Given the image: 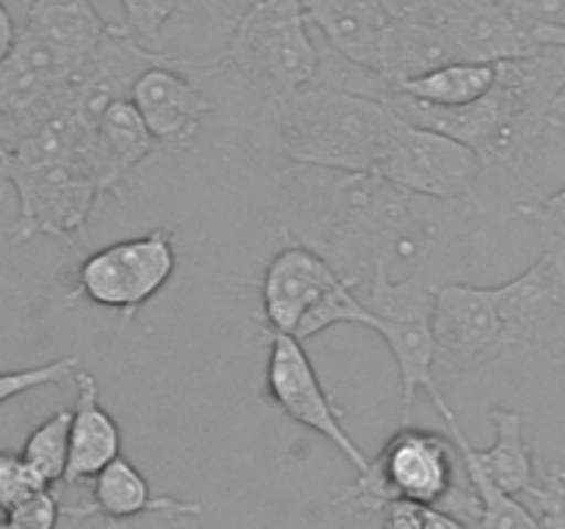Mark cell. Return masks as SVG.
<instances>
[{"instance_id":"obj_1","label":"cell","mask_w":565,"mask_h":529,"mask_svg":"<svg viewBox=\"0 0 565 529\" xmlns=\"http://www.w3.org/2000/svg\"><path fill=\"white\" fill-rule=\"evenodd\" d=\"M563 86L565 47H544L530 58L500 61L489 91L458 108H436L392 91L379 97L412 125L461 141L483 165H500L516 163L544 136L550 105Z\"/></svg>"},{"instance_id":"obj_2","label":"cell","mask_w":565,"mask_h":529,"mask_svg":"<svg viewBox=\"0 0 565 529\" xmlns=\"http://www.w3.org/2000/svg\"><path fill=\"white\" fill-rule=\"evenodd\" d=\"M110 22L92 0H31L0 64V154L70 102V80L92 58Z\"/></svg>"},{"instance_id":"obj_3","label":"cell","mask_w":565,"mask_h":529,"mask_svg":"<svg viewBox=\"0 0 565 529\" xmlns=\"http://www.w3.org/2000/svg\"><path fill=\"white\" fill-rule=\"evenodd\" d=\"M281 152L298 165L337 174H375L397 114L381 97L309 83L268 102Z\"/></svg>"},{"instance_id":"obj_4","label":"cell","mask_w":565,"mask_h":529,"mask_svg":"<svg viewBox=\"0 0 565 529\" xmlns=\"http://www.w3.org/2000/svg\"><path fill=\"white\" fill-rule=\"evenodd\" d=\"M326 193V259L340 270V262L353 268H373L375 259L390 262L401 246H430L428 231L417 226L412 193L375 174H337Z\"/></svg>"},{"instance_id":"obj_5","label":"cell","mask_w":565,"mask_h":529,"mask_svg":"<svg viewBox=\"0 0 565 529\" xmlns=\"http://www.w3.org/2000/svg\"><path fill=\"white\" fill-rule=\"evenodd\" d=\"M359 279L342 276L323 253L303 240H292L268 262L259 284L268 331L307 342L334 325L367 323Z\"/></svg>"},{"instance_id":"obj_6","label":"cell","mask_w":565,"mask_h":529,"mask_svg":"<svg viewBox=\"0 0 565 529\" xmlns=\"http://www.w3.org/2000/svg\"><path fill=\"white\" fill-rule=\"evenodd\" d=\"M367 323L390 347L403 386V424L412 422L417 391L425 389L434 406L447 408L436 380V347L430 334L434 287L428 284V257L414 262L403 279H392L390 262L375 259L370 268L367 295H362Z\"/></svg>"},{"instance_id":"obj_7","label":"cell","mask_w":565,"mask_h":529,"mask_svg":"<svg viewBox=\"0 0 565 529\" xmlns=\"http://www.w3.org/2000/svg\"><path fill=\"white\" fill-rule=\"evenodd\" d=\"M265 102L290 97L320 75V53L309 36L301 0H254L237 20L235 36L221 58Z\"/></svg>"},{"instance_id":"obj_8","label":"cell","mask_w":565,"mask_h":529,"mask_svg":"<svg viewBox=\"0 0 565 529\" xmlns=\"http://www.w3.org/2000/svg\"><path fill=\"white\" fill-rule=\"evenodd\" d=\"M0 185H11L17 193V218L9 229L14 246L36 235L77 246L86 240L88 215L103 196L92 165V147L75 158L0 163Z\"/></svg>"},{"instance_id":"obj_9","label":"cell","mask_w":565,"mask_h":529,"mask_svg":"<svg viewBox=\"0 0 565 529\" xmlns=\"http://www.w3.org/2000/svg\"><path fill=\"white\" fill-rule=\"evenodd\" d=\"M456 463L452 439L408 422L386 441L381 455L370 461V472L337 505L359 512H381L390 501L441 507L456 494Z\"/></svg>"},{"instance_id":"obj_10","label":"cell","mask_w":565,"mask_h":529,"mask_svg":"<svg viewBox=\"0 0 565 529\" xmlns=\"http://www.w3.org/2000/svg\"><path fill=\"white\" fill-rule=\"evenodd\" d=\"M174 235L163 226L130 240L110 242L86 253L77 264L70 301L86 298L94 306L116 309L132 320L174 276Z\"/></svg>"},{"instance_id":"obj_11","label":"cell","mask_w":565,"mask_h":529,"mask_svg":"<svg viewBox=\"0 0 565 529\" xmlns=\"http://www.w3.org/2000/svg\"><path fill=\"white\" fill-rule=\"evenodd\" d=\"M480 171L483 160L461 141L397 116L375 176L412 196L452 202L472 191Z\"/></svg>"},{"instance_id":"obj_12","label":"cell","mask_w":565,"mask_h":529,"mask_svg":"<svg viewBox=\"0 0 565 529\" xmlns=\"http://www.w3.org/2000/svg\"><path fill=\"white\" fill-rule=\"evenodd\" d=\"M494 301L502 328L500 350L565 353V248L546 242L524 273L494 287Z\"/></svg>"},{"instance_id":"obj_13","label":"cell","mask_w":565,"mask_h":529,"mask_svg":"<svg viewBox=\"0 0 565 529\" xmlns=\"http://www.w3.org/2000/svg\"><path fill=\"white\" fill-rule=\"evenodd\" d=\"M268 342L265 386H268V395L276 408H281V413H287L292 422L329 441L356 468L359 477L367 474V455L359 450L353 435L342 424V411L331 402L329 391L320 384L318 373L303 350V342L290 334H279V331H268Z\"/></svg>"},{"instance_id":"obj_14","label":"cell","mask_w":565,"mask_h":529,"mask_svg":"<svg viewBox=\"0 0 565 529\" xmlns=\"http://www.w3.org/2000/svg\"><path fill=\"white\" fill-rule=\"evenodd\" d=\"M500 331L494 287H434L430 334L436 347V369L456 375L489 353L500 350Z\"/></svg>"},{"instance_id":"obj_15","label":"cell","mask_w":565,"mask_h":529,"mask_svg":"<svg viewBox=\"0 0 565 529\" xmlns=\"http://www.w3.org/2000/svg\"><path fill=\"white\" fill-rule=\"evenodd\" d=\"M309 25L318 28L329 47L353 69L367 72L384 88L395 47V17L384 0H301Z\"/></svg>"},{"instance_id":"obj_16","label":"cell","mask_w":565,"mask_h":529,"mask_svg":"<svg viewBox=\"0 0 565 529\" xmlns=\"http://www.w3.org/2000/svg\"><path fill=\"white\" fill-rule=\"evenodd\" d=\"M193 66L196 64L185 58L149 66L130 88V102L166 152H185L196 141L204 116L213 110V102L188 77Z\"/></svg>"},{"instance_id":"obj_17","label":"cell","mask_w":565,"mask_h":529,"mask_svg":"<svg viewBox=\"0 0 565 529\" xmlns=\"http://www.w3.org/2000/svg\"><path fill=\"white\" fill-rule=\"evenodd\" d=\"M434 22L445 33L452 61L500 64V61L530 58L544 50L533 39L530 28L508 14L497 0H456Z\"/></svg>"},{"instance_id":"obj_18","label":"cell","mask_w":565,"mask_h":529,"mask_svg":"<svg viewBox=\"0 0 565 529\" xmlns=\"http://www.w3.org/2000/svg\"><path fill=\"white\" fill-rule=\"evenodd\" d=\"M64 516L72 518H103L108 529H116L121 521L138 516H202L204 505L182 501L174 496H154L149 490L147 477L138 472L130 457L119 455L92 479V499L81 507H61Z\"/></svg>"},{"instance_id":"obj_19","label":"cell","mask_w":565,"mask_h":529,"mask_svg":"<svg viewBox=\"0 0 565 529\" xmlns=\"http://www.w3.org/2000/svg\"><path fill=\"white\" fill-rule=\"evenodd\" d=\"M154 152H160L158 141L147 130L130 97L105 105L92 132V165L103 196H121L132 171Z\"/></svg>"},{"instance_id":"obj_20","label":"cell","mask_w":565,"mask_h":529,"mask_svg":"<svg viewBox=\"0 0 565 529\" xmlns=\"http://www.w3.org/2000/svg\"><path fill=\"white\" fill-rule=\"evenodd\" d=\"M77 400L70 422V461L61 483L77 485L94 479L114 457L121 455V430L99 402V386L92 373L75 369Z\"/></svg>"},{"instance_id":"obj_21","label":"cell","mask_w":565,"mask_h":529,"mask_svg":"<svg viewBox=\"0 0 565 529\" xmlns=\"http://www.w3.org/2000/svg\"><path fill=\"white\" fill-rule=\"evenodd\" d=\"M491 424H494V444L489 450H475L463 435L469 457L480 466V472L511 496H522L533 485L535 472V452L524 439L522 417L511 408H491Z\"/></svg>"},{"instance_id":"obj_22","label":"cell","mask_w":565,"mask_h":529,"mask_svg":"<svg viewBox=\"0 0 565 529\" xmlns=\"http://www.w3.org/2000/svg\"><path fill=\"white\" fill-rule=\"evenodd\" d=\"M497 77V64H469V61H450V64L434 66L428 72L395 83L384 91L401 94L414 102L436 105V108H458V105L475 102L491 88Z\"/></svg>"},{"instance_id":"obj_23","label":"cell","mask_w":565,"mask_h":529,"mask_svg":"<svg viewBox=\"0 0 565 529\" xmlns=\"http://www.w3.org/2000/svg\"><path fill=\"white\" fill-rule=\"evenodd\" d=\"M441 419L450 428V439L456 444L458 457H461L463 468L469 474V485H472L475 494V521H478V529H541L539 518L530 507H524L519 501V496L505 494L502 488H497L483 472H480L478 463L469 457L467 446H463V430L458 424L456 411L450 406L441 408Z\"/></svg>"},{"instance_id":"obj_24","label":"cell","mask_w":565,"mask_h":529,"mask_svg":"<svg viewBox=\"0 0 565 529\" xmlns=\"http://www.w3.org/2000/svg\"><path fill=\"white\" fill-rule=\"evenodd\" d=\"M70 422L72 408H58L39 428L31 430L20 452L31 472L53 488L64 479L66 461H70Z\"/></svg>"},{"instance_id":"obj_25","label":"cell","mask_w":565,"mask_h":529,"mask_svg":"<svg viewBox=\"0 0 565 529\" xmlns=\"http://www.w3.org/2000/svg\"><path fill=\"white\" fill-rule=\"evenodd\" d=\"M81 356H64L55 358V361L39 364V367H22V369H9V373H0V406L14 397L28 395L33 389H42V386L61 384L64 378L75 375V369H81Z\"/></svg>"},{"instance_id":"obj_26","label":"cell","mask_w":565,"mask_h":529,"mask_svg":"<svg viewBox=\"0 0 565 529\" xmlns=\"http://www.w3.org/2000/svg\"><path fill=\"white\" fill-rule=\"evenodd\" d=\"M524 496L533 499L541 529H565V468L552 466L535 472L533 485Z\"/></svg>"},{"instance_id":"obj_27","label":"cell","mask_w":565,"mask_h":529,"mask_svg":"<svg viewBox=\"0 0 565 529\" xmlns=\"http://www.w3.org/2000/svg\"><path fill=\"white\" fill-rule=\"evenodd\" d=\"M381 516H384V529H469L450 510L434 505L390 501L381 507Z\"/></svg>"},{"instance_id":"obj_28","label":"cell","mask_w":565,"mask_h":529,"mask_svg":"<svg viewBox=\"0 0 565 529\" xmlns=\"http://www.w3.org/2000/svg\"><path fill=\"white\" fill-rule=\"evenodd\" d=\"M39 488H47V485L31 472V466L22 461V455L0 452V512L3 516Z\"/></svg>"},{"instance_id":"obj_29","label":"cell","mask_w":565,"mask_h":529,"mask_svg":"<svg viewBox=\"0 0 565 529\" xmlns=\"http://www.w3.org/2000/svg\"><path fill=\"white\" fill-rule=\"evenodd\" d=\"M61 516H64V510H61V501L58 496H55L53 485L33 490V494L25 496L20 505H14L6 512V518H9L17 529H55L58 527Z\"/></svg>"},{"instance_id":"obj_30","label":"cell","mask_w":565,"mask_h":529,"mask_svg":"<svg viewBox=\"0 0 565 529\" xmlns=\"http://www.w3.org/2000/svg\"><path fill=\"white\" fill-rule=\"evenodd\" d=\"M522 218L533 220L541 231H544L546 242H557L565 248V185L561 191L550 193V196L530 198L516 207Z\"/></svg>"},{"instance_id":"obj_31","label":"cell","mask_w":565,"mask_h":529,"mask_svg":"<svg viewBox=\"0 0 565 529\" xmlns=\"http://www.w3.org/2000/svg\"><path fill=\"white\" fill-rule=\"evenodd\" d=\"M497 3L527 28L539 22H557V17L565 14V0H497Z\"/></svg>"},{"instance_id":"obj_32","label":"cell","mask_w":565,"mask_h":529,"mask_svg":"<svg viewBox=\"0 0 565 529\" xmlns=\"http://www.w3.org/2000/svg\"><path fill=\"white\" fill-rule=\"evenodd\" d=\"M456 0H384L386 11L401 22H434Z\"/></svg>"},{"instance_id":"obj_33","label":"cell","mask_w":565,"mask_h":529,"mask_svg":"<svg viewBox=\"0 0 565 529\" xmlns=\"http://www.w3.org/2000/svg\"><path fill=\"white\" fill-rule=\"evenodd\" d=\"M530 33L541 47H565V22H539Z\"/></svg>"},{"instance_id":"obj_34","label":"cell","mask_w":565,"mask_h":529,"mask_svg":"<svg viewBox=\"0 0 565 529\" xmlns=\"http://www.w3.org/2000/svg\"><path fill=\"white\" fill-rule=\"evenodd\" d=\"M546 130L555 132V136L565 143V86L557 91V97L552 99L550 114H546Z\"/></svg>"},{"instance_id":"obj_35","label":"cell","mask_w":565,"mask_h":529,"mask_svg":"<svg viewBox=\"0 0 565 529\" xmlns=\"http://www.w3.org/2000/svg\"><path fill=\"white\" fill-rule=\"evenodd\" d=\"M14 36H17V25L14 20H11L9 9L3 6V0H0V64H3L6 55H9L11 44H14Z\"/></svg>"},{"instance_id":"obj_36","label":"cell","mask_w":565,"mask_h":529,"mask_svg":"<svg viewBox=\"0 0 565 529\" xmlns=\"http://www.w3.org/2000/svg\"><path fill=\"white\" fill-rule=\"evenodd\" d=\"M0 529H17V527H14V523L9 521V518L3 516V518H0Z\"/></svg>"}]
</instances>
